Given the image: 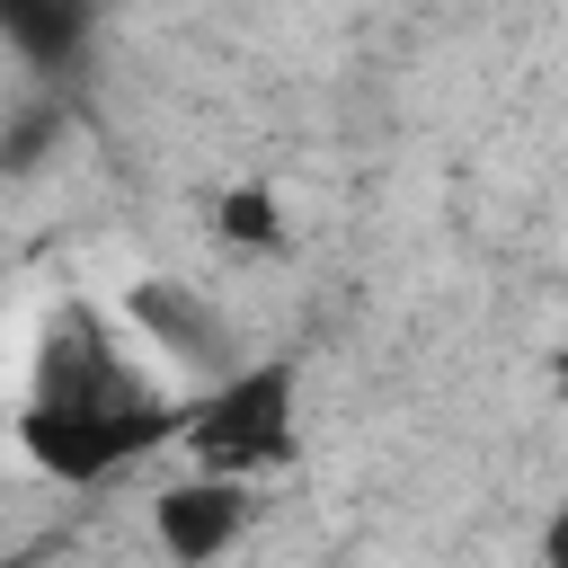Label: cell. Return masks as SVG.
<instances>
[{"instance_id": "obj_4", "label": "cell", "mask_w": 568, "mask_h": 568, "mask_svg": "<svg viewBox=\"0 0 568 568\" xmlns=\"http://www.w3.org/2000/svg\"><path fill=\"white\" fill-rule=\"evenodd\" d=\"M257 506H266V488H248V479L178 470V479L151 488L142 524H151V550H160L169 568H222V559L257 532Z\"/></svg>"}, {"instance_id": "obj_2", "label": "cell", "mask_w": 568, "mask_h": 568, "mask_svg": "<svg viewBox=\"0 0 568 568\" xmlns=\"http://www.w3.org/2000/svg\"><path fill=\"white\" fill-rule=\"evenodd\" d=\"M178 453L204 479L266 488L302 453V355H248L240 373H222L213 390H195L186 426H178Z\"/></svg>"}, {"instance_id": "obj_8", "label": "cell", "mask_w": 568, "mask_h": 568, "mask_svg": "<svg viewBox=\"0 0 568 568\" xmlns=\"http://www.w3.org/2000/svg\"><path fill=\"white\" fill-rule=\"evenodd\" d=\"M559 382H568V337H559Z\"/></svg>"}, {"instance_id": "obj_1", "label": "cell", "mask_w": 568, "mask_h": 568, "mask_svg": "<svg viewBox=\"0 0 568 568\" xmlns=\"http://www.w3.org/2000/svg\"><path fill=\"white\" fill-rule=\"evenodd\" d=\"M186 390L124 337L115 302H53L36 346H27V390H18V453L53 488H106L160 444H178Z\"/></svg>"}, {"instance_id": "obj_5", "label": "cell", "mask_w": 568, "mask_h": 568, "mask_svg": "<svg viewBox=\"0 0 568 568\" xmlns=\"http://www.w3.org/2000/svg\"><path fill=\"white\" fill-rule=\"evenodd\" d=\"M213 231L231 248H284V213H275V186H231L213 204Z\"/></svg>"}, {"instance_id": "obj_7", "label": "cell", "mask_w": 568, "mask_h": 568, "mask_svg": "<svg viewBox=\"0 0 568 568\" xmlns=\"http://www.w3.org/2000/svg\"><path fill=\"white\" fill-rule=\"evenodd\" d=\"M0 568H44V550H0Z\"/></svg>"}, {"instance_id": "obj_3", "label": "cell", "mask_w": 568, "mask_h": 568, "mask_svg": "<svg viewBox=\"0 0 568 568\" xmlns=\"http://www.w3.org/2000/svg\"><path fill=\"white\" fill-rule=\"evenodd\" d=\"M115 320H124V337H133L160 373L186 382V399L248 364V346H240V328L222 320V302H213L204 284H186V275H133V284L115 293Z\"/></svg>"}, {"instance_id": "obj_6", "label": "cell", "mask_w": 568, "mask_h": 568, "mask_svg": "<svg viewBox=\"0 0 568 568\" xmlns=\"http://www.w3.org/2000/svg\"><path fill=\"white\" fill-rule=\"evenodd\" d=\"M541 568H568V497H559L550 524H541Z\"/></svg>"}]
</instances>
